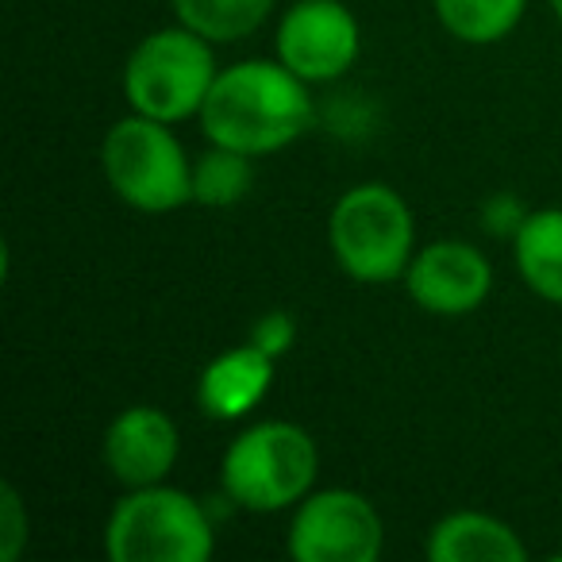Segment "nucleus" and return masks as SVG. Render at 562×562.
<instances>
[{"instance_id": "nucleus-19", "label": "nucleus", "mask_w": 562, "mask_h": 562, "mask_svg": "<svg viewBox=\"0 0 562 562\" xmlns=\"http://www.w3.org/2000/svg\"><path fill=\"white\" fill-rule=\"evenodd\" d=\"M547 4H551V12H554V20H559V24H562V0H547Z\"/></svg>"}, {"instance_id": "nucleus-10", "label": "nucleus", "mask_w": 562, "mask_h": 562, "mask_svg": "<svg viewBox=\"0 0 562 562\" xmlns=\"http://www.w3.org/2000/svg\"><path fill=\"white\" fill-rule=\"evenodd\" d=\"M104 467L124 490L170 482L181 459V431L173 416L158 405H132L112 416L104 431Z\"/></svg>"}, {"instance_id": "nucleus-2", "label": "nucleus", "mask_w": 562, "mask_h": 562, "mask_svg": "<svg viewBox=\"0 0 562 562\" xmlns=\"http://www.w3.org/2000/svg\"><path fill=\"white\" fill-rule=\"evenodd\" d=\"M321 447L293 420L247 424L220 459V490L243 513H293L316 490Z\"/></svg>"}, {"instance_id": "nucleus-16", "label": "nucleus", "mask_w": 562, "mask_h": 562, "mask_svg": "<svg viewBox=\"0 0 562 562\" xmlns=\"http://www.w3.org/2000/svg\"><path fill=\"white\" fill-rule=\"evenodd\" d=\"M250 186H255V158L250 155L209 143V150L193 158V204L201 209H235L247 201Z\"/></svg>"}, {"instance_id": "nucleus-12", "label": "nucleus", "mask_w": 562, "mask_h": 562, "mask_svg": "<svg viewBox=\"0 0 562 562\" xmlns=\"http://www.w3.org/2000/svg\"><path fill=\"white\" fill-rule=\"evenodd\" d=\"M424 554L431 562H524L528 547L501 516L482 508H454L428 528Z\"/></svg>"}, {"instance_id": "nucleus-8", "label": "nucleus", "mask_w": 562, "mask_h": 562, "mask_svg": "<svg viewBox=\"0 0 562 562\" xmlns=\"http://www.w3.org/2000/svg\"><path fill=\"white\" fill-rule=\"evenodd\" d=\"M362 55V27L344 0H293L281 12L273 58L308 86H328L355 70Z\"/></svg>"}, {"instance_id": "nucleus-18", "label": "nucleus", "mask_w": 562, "mask_h": 562, "mask_svg": "<svg viewBox=\"0 0 562 562\" xmlns=\"http://www.w3.org/2000/svg\"><path fill=\"white\" fill-rule=\"evenodd\" d=\"M247 339L258 347V351H266L270 359L281 362L293 351V344H297V321H293L285 308H270V313H262L255 324H250Z\"/></svg>"}, {"instance_id": "nucleus-13", "label": "nucleus", "mask_w": 562, "mask_h": 562, "mask_svg": "<svg viewBox=\"0 0 562 562\" xmlns=\"http://www.w3.org/2000/svg\"><path fill=\"white\" fill-rule=\"evenodd\" d=\"M513 266L547 305H562V209L524 212L513 232Z\"/></svg>"}, {"instance_id": "nucleus-4", "label": "nucleus", "mask_w": 562, "mask_h": 562, "mask_svg": "<svg viewBox=\"0 0 562 562\" xmlns=\"http://www.w3.org/2000/svg\"><path fill=\"white\" fill-rule=\"evenodd\" d=\"M216 74V43L173 20L135 43L120 81L127 109L178 127L201 116Z\"/></svg>"}, {"instance_id": "nucleus-6", "label": "nucleus", "mask_w": 562, "mask_h": 562, "mask_svg": "<svg viewBox=\"0 0 562 562\" xmlns=\"http://www.w3.org/2000/svg\"><path fill=\"white\" fill-rule=\"evenodd\" d=\"M212 551L209 508L170 482L127 490L104 520L109 562H204Z\"/></svg>"}, {"instance_id": "nucleus-9", "label": "nucleus", "mask_w": 562, "mask_h": 562, "mask_svg": "<svg viewBox=\"0 0 562 562\" xmlns=\"http://www.w3.org/2000/svg\"><path fill=\"white\" fill-rule=\"evenodd\" d=\"M401 285L420 313L454 321L490 301L493 262L467 239H436L416 247Z\"/></svg>"}, {"instance_id": "nucleus-5", "label": "nucleus", "mask_w": 562, "mask_h": 562, "mask_svg": "<svg viewBox=\"0 0 562 562\" xmlns=\"http://www.w3.org/2000/svg\"><path fill=\"white\" fill-rule=\"evenodd\" d=\"M101 170L116 201L127 209L166 216L193 204V158L173 124L127 112L104 132Z\"/></svg>"}, {"instance_id": "nucleus-15", "label": "nucleus", "mask_w": 562, "mask_h": 562, "mask_svg": "<svg viewBox=\"0 0 562 562\" xmlns=\"http://www.w3.org/2000/svg\"><path fill=\"white\" fill-rule=\"evenodd\" d=\"M439 24L467 47H493L520 27L528 0H431Z\"/></svg>"}, {"instance_id": "nucleus-17", "label": "nucleus", "mask_w": 562, "mask_h": 562, "mask_svg": "<svg viewBox=\"0 0 562 562\" xmlns=\"http://www.w3.org/2000/svg\"><path fill=\"white\" fill-rule=\"evenodd\" d=\"M32 539V513L16 485H0V562H20Z\"/></svg>"}, {"instance_id": "nucleus-14", "label": "nucleus", "mask_w": 562, "mask_h": 562, "mask_svg": "<svg viewBox=\"0 0 562 562\" xmlns=\"http://www.w3.org/2000/svg\"><path fill=\"white\" fill-rule=\"evenodd\" d=\"M173 20L193 27L216 47L255 35L278 9V0H170Z\"/></svg>"}, {"instance_id": "nucleus-11", "label": "nucleus", "mask_w": 562, "mask_h": 562, "mask_svg": "<svg viewBox=\"0 0 562 562\" xmlns=\"http://www.w3.org/2000/svg\"><path fill=\"white\" fill-rule=\"evenodd\" d=\"M273 370H278V359L258 351L250 339L227 347L216 359L204 362L201 378H196V408L216 424L247 420L270 393Z\"/></svg>"}, {"instance_id": "nucleus-3", "label": "nucleus", "mask_w": 562, "mask_h": 562, "mask_svg": "<svg viewBox=\"0 0 562 562\" xmlns=\"http://www.w3.org/2000/svg\"><path fill=\"white\" fill-rule=\"evenodd\" d=\"M328 250L359 285L401 281L416 255V216L385 181H359L328 212Z\"/></svg>"}, {"instance_id": "nucleus-7", "label": "nucleus", "mask_w": 562, "mask_h": 562, "mask_svg": "<svg viewBox=\"0 0 562 562\" xmlns=\"http://www.w3.org/2000/svg\"><path fill=\"white\" fill-rule=\"evenodd\" d=\"M285 551L293 562H378L385 524L378 505L359 490H313L290 516Z\"/></svg>"}, {"instance_id": "nucleus-1", "label": "nucleus", "mask_w": 562, "mask_h": 562, "mask_svg": "<svg viewBox=\"0 0 562 562\" xmlns=\"http://www.w3.org/2000/svg\"><path fill=\"white\" fill-rule=\"evenodd\" d=\"M313 120L316 104L308 81H301L281 58H243L220 66L196 124L216 147L266 158L293 147Z\"/></svg>"}]
</instances>
